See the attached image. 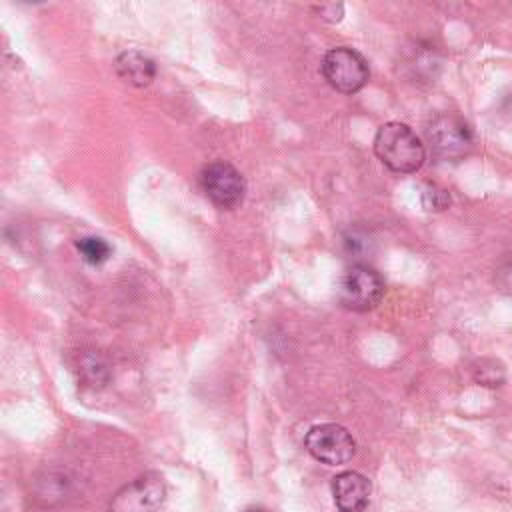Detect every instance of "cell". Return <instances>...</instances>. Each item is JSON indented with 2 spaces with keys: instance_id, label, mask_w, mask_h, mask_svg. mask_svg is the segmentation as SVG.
Segmentation results:
<instances>
[{
  "instance_id": "2",
  "label": "cell",
  "mask_w": 512,
  "mask_h": 512,
  "mask_svg": "<svg viewBox=\"0 0 512 512\" xmlns=\"http://www.w3.org/2000/svg\"><path fill=\"white\" fill-rule=\"evenodd\" d=\"M428 146L434 158L456 162L468 156L474 148V134L470 126L452 112L438 114L426 128Z\"/></svg>"
},
{
  "instance_id": "3",
  "label": "cell",
  "mask_w": 512,
  "mask_h": 512,
  "mask_svg": "<svg viewBox=\"0 0 512 512\" xmlns=\"http://www.w3.org/2000/svg\"><path fill=\"white\" fill-rule=\"evenodd\" d=\"M324 80L342 94H354L370 78V68L366 58L348 46L332 48L322 58Z\"/></svg>"
},
{
  "instance_id": "7",
  "label": "cell",
  "mask_w": 512,
  "mask_h": 512,
  "mask_svg": "<svg viewBox=\"0 0 512 512\" xmlns=\"http://www.w3.org/2000/svg\"><path fill=\"white\" fill-rule=\"evenodd\" d=\"M166 498V484L160 474L146 472L122 486L110 500L108 512H156Z\"/></svg>"
},
{
  "instance_id": "14",
  "label": "cell",
  "mask_w": 512,
  "mask_h": 512,
  "mask_svg": "<svg viewBox=\"0 0 512 512\" xmlns=\"http://www.w3.org/2000/svg\"><path fill=\"white\" fill-rule=\"evenodd\" d=\"M244 512H268V510L262 508V506H250V508H246Z\"/></svg>"
},
{
  "instance_id": "13",
  "label": "cell",
  "mask_w": 512,
  "mask_h": 512,
  "mask_svg": "<svg viewBox=\"0 0 512 512\" xmlns=\"http://www.w3.org/2000/svg\"><path fill=\"white\" fill-rule=\"evenodd\" d=\"M316 12L320 14V18H324L328 22H338L344 14V6L342 4H322L316 8Z\"/></svg>"
},
{
  "instance_id": "12",
  "label": "cell",
  "mask_w": 512,
  "mask_h": 512,
  "mask_svg": "<svg viewBox=\"0 0 512 512\" xmlns=\"http://www.w3.org/2000/svg\"><path fill=\"white\" fill-rule=\"evenodd\" d=\"M420 202L428 212H442L450 206V194L436 184H426L420 192Z\"/></svg>"
},
{
  "instance_id": "4",
  "label": "cell",
  "mask_w": 512,
  "mask_h": 512,
  "mask_svg": "<svg viewBox=\"0 0 512 512\" xmlns=\"http://www.w3.org/2000/svg\"><path fill=\"white\" fill-rule=\"evenodd\" d=\"M384 296L382 276L368 264L350 266L338 284V300L344 308L366 312L380 304Z\"/></svg>"
},
{
  "instance_id": "1",
  "label": "cell",
  "mask_w": 512,
  "mask_h": 512,
  "mask_svg": "<svg viewBox=\"0 0 512 512\" xmlns=\"http://www.w3.org/2000/svg\"><path fill=\"white\" fill-rule=\"evenodd\" d=\"M374 152L378 160L398 174L416 172L424 164V144L416 132L402 122H386L374 136Z\"/></svg>"
},
{
  "instance_id": "6",
  "label": "cell",
  "mask_w": 512,
  "mask_h": 512,
  "mask_svg": "<svg viewBox=\"0 0 512 512\" xmlns=\"http://www.w3.org/2000/svg\"><path fill=\"white\" fill-rule=\"evenodd\" d=\"M304 444L312 458L328 466L346 464L356 454V440L352 434L334 422L312 426L304 438Z\"/></svg>"
},
{
  "instance_id": "8",
  "label": "cell",
  "mask_w": 512,
  "mask_h": 512,
  "mask_svg": "<svg viewBox=\"0 0 512 512\" xmlns=\"http://www.w3.org/2000/svg\"><path fill=\"white\" fill-rule=\"evenodd\" d=\"M370 490V480L356 470H346L332 478V496L340 512H364Z\"/></svg>"
},
{
  "instance_id": "10",
  "label": "cell",
  "mask_w": 512,
  "mask_h": 512,
  "mask_svg": "<svg viewBox=\"0 0 512 512\" xmlns=\"http://www.w3.org/2000/svg\"><path fill=\"white\" fill-rule=\"evenodd\" d=\"M76 248H78L82 260L86 264H90V266L104 264L110 258V254H112L110 244L106 240L98 238V236H84V238H80L76 242Z\"/></svg>"
},
{
  "instance_id": "5",
  "label": "cell",
  "mask_w": 512,
  "mask_h": 512,
  "mask_svg": "<svg viewBox=\"0 0 512 512\" xmlns=\"http://www.w3.org/2000/svg\"><path fill=\"white\" fill-rule=\"evenodd\" d=\"M200 186L210 202L222 210L238 208L246 194L244 176L226 160L206 164L200 172Z\"/></svg>"
},
{
  "instance_id": "11",
  "label": "cell",
  "mask_w": 512,
  "mask_h": 512,
  "mask_svg": "<svg viewBox=\"0 0 512 512\" xmlns=\"http://www.w3.org/2000/svg\"><path fill=\"white\" fill-rule=\"evenodd\" d=\"M472 374H474V380L482 386H488V388H496V386H502L504 378H506V372H504V366L494 360V358H482L474 364L472 368Z\"/></svg>"
},
{
  "instance_id": "9",
  "label": "cell",
  "mask_w": 512,
  "mask_h": 512,
  "mask_svg": "<svg viewBox=\"0 0 512 512\" xmlns=\"http://www.w3.org/2000/svg\"><path fill=\"white\" fill-rule=\"evenodd\" d=\"M116 74L130 86H148L156 76V64L152 58L138 50L122 52L114 62Z\"/></svg>"
}]
</instances>
